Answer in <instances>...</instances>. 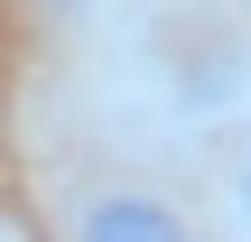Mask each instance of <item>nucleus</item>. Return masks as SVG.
I'll return each instance as SVG.
<instances>
[{"instance_id":"obj_1","label":"nucleus","mask_w":251,"mask_h":242,"mask_svg":"<svg viewBox=\"0 0 251 242\" xmlns=\"http://www.w3.org/2000/svg\"><path fill=\"white\" fill-rule=\"evenodd\" d=\"M65 242H205V224L158 196V187H130V177H102L65 205Z\"/></svg>"},{"instance_id":"obj_3","label":"nucleus","mask_w":251,"mask_h":242,"mask_svg":"<svg viewBox=\"0 0 251 242\" xmlns=\"http://www.w3.org/2000/svg\"><path fill=\"white\" fill-rule=\"evenodd\" d=\"M0 242H9V224H0Z\"/></svg>"},{"instance_id":"obj_2","label":"nucleus","mask_w":251,"mask_h":242,"mask_svg":"<svg viewBox=\"0 0 251 242\" xmlns=\"http://www.w3.org/2000/svg\"><path fill=\"white\" fill-rule=\"evenodd\" d=\"M224 233H233V242H251V140L224 159Z\"/></svg>"}]
</instances>
